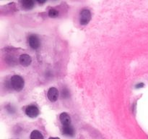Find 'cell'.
<instances>
[{
  "label": "cell",
  "instance_id": "1",
  "mask_svg": "<svg viewBox=\"0 0 148 139\" xmlns=\"http://www.w3.org/2000/svg\"><path fill=\"white\" fill-rule=\"evenodd\" d=\"M10 83L12 88L16 91H22L25 86L24 79L20 75H13L10 80Z\"/></svg>",
  "mask_w": 148,
  "mask_h": 139
},
{
  "label": "cell",
  "instance_id": "2",
  "mask_svg": "<svg viewBox=\"0 0 148 139\" xmlns=\"http://www.w3.org/2000/svg\"><path fill=\"white\" fill-rule=\"evenodd\" d=\"M91 19V13L89 10L84 9L81 11L80 14H79V23L82 25L88 24Z\"/></svg>",
  "mask_w": 148,
  "mask_h": 139
},
{
  "label": "cell",
  "instance_id": "3",
  "mask_svg": "<svg viewBox=\"0 0 148 139\" xmlns=\"http://www.w3.org/2000/svg\"><path fill=\"white\" fill-rule=\"evenodd\" d=\"M25 114L27 116L31 118H35V117H38L39 114V109H38L37 107L34 105H30L26 108L25 109Z\"/></svg>",
  "mask_w": 148,
  "mask_h": 139
},
{
  "label": "cell",
  "instance_id": "4",
  "mask_svg": "<svg viewBox=\"0 0 148 139\" xmlns=\"http://www.w3.org/2000/svg\"><path fill=\"white\" fill-rule=\"evenodd\" d=\"M47 96L49 101H51V102H55L59 97V91L56 88H53V87L50 88L48 91Z\"/></svg>",
  "mask_w": 148,
  "mask_h": 139
},
{
  "label": "cell",
  "instance_id": "5",
  "mask_svg": "<svg viewBox=\"0 0 148 139\" xmlns=\"http://www.w3.org/2000/svg\"><path fill=\"white\" fill-rule=\"evenodd\" d=\"M28 42L30 47L33 49H38L40 46V41L36 35H31L28 38Z\"/></svg>",
  "mask_w": 148,
  "mask_h": 139
},
{
  "label": "cell",
  "instance_id": "6",
  "mask_svg": "<svg viewBox=\"0 0 148 139\" xmlns=\"http://www.w3.org/2000/svg\"><path fill=\"white\" fill-rule=\"evenodd\" d=\"M59 120L63 126H68L71 125L70 116L66 112H62L59 116Z\"/></svg>",
  "mask_w": 148,
  "mask_h": 139
},
{
  "label": "cell",
  "instance_id": "7",
  "mask_svg": "<svg viewBox=\"0 0 148 139\" xmlns=\"http://www.w3.org/2000/svg\"><path fill=\"white\" fill-rule=\"evenodd\" d=\"M20 63L21 64V65H23V67H27L31 64L32 59L30 57V56H29L28 54H22L20 56Z\"/></svg>",
  "mask_w": 148,
  "mask_h": 139
},
{
  "label": "cell",
  "instance_id": "8",
  "mask_svg": "<svg viewBox=\"0 0 148 139\" xmlns=\"http://www.w3.org/2000/svg\"><path fill=\"white\" fill-rule=\"evenodd\" d=\"M62 133L64 135L66 136H73L75 135V130H74L73 127L72 125H68V126H63L62 128Z\"/></svg>",
  "mask_w": 148,
  "mask_h": 139
},
{
  "label": "cell",
  "instance_id": "9",
  "mask_svg": "<svg viewBox=\"0 0 148 139\" xmlns=\"http://www.w3.org/2000/svg\"><path fill=\"white\" fill-rule=\"evenodd\" d=\"M22 7L24 10H31L34 7V2L32 0H25L22 1Z\"/></svg>",
  "mask_w": 148,
  "mask_h": 139
},
{
  "label": "cell",
  "instance_id": "10",
  "mask_svg": "<svg viewBox=\"0 0 148 139\" xmlns=\"http://www.w3.org/2000/svg\"><path fill=\"white\" fill-rule=\"evenodd\" d=\"M30 139H44L43 136L42 135V133H40L39 130H33L31 133H30Z\"/></svg>",
  "mask_w": 148,
  "mask_h": 139
},
{
  "label": "cell",
  "instance_id": "11",
  "mask_svg": "<svg viewBox=\"0 0 148 139\" xmlns=\"http://www.w3.org/2000/svg\"><path fill=\"white\" fill-rule=\"evenodd\" d=\"M59 12L56 10H54V9H51L49 11V16L50 17H52V18H55V17H57L59 16Z\"/></svg>",
  "mask_w": 148,
  "mask_h": 139
},
{
  "label": "cell",
  "instance_id": "12",
  "mask_svg": "<svg viewBox=\"0 0 148 139\" xmlns=\"http://www.w3.org/2000/svg\"><path fill=\"white\" fill-rule=\"evenodd\" d=\"M62 96H63L64 98H66V97L69 96V91H67L66 88L63 89V91H62Z\"/></svg>",
  "mask_w": 148,
  "mask_h": 139
},
{
  "label": "cell",
  "instance_id": "13",
  "mask_svg": "<svg viewBox=\"0 0 148 139\" xmlns=\"http://www.w3.org/2000/svg\"><path fill=\"white\" fill-rule=\"evenodd\" d=\"M143 86H144V84L140 83V84H138V85H136V88H142Z\"/></svg>",
  "mask_w": 148,
  "mask_h": 139
},
{
  "label": "cell",
  "instance_id": "14",
  "mask_svg": "<svg viewBox=\"0 0 148 139\" xmlns=\"http://www.w3.org/2000/svg\"><path fill=\"white\" fill-rule=\"evenodd\" d=\"M49 139H60L58 137H50Z\"/></svg>",
  "mask_w": 148,
  "mask_h": 139
}]
</instances>
